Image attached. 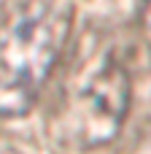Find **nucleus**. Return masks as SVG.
I'll return each instance as SVG.
<instances>
[{"instance_id": "nucleus-3", "label": "nucleus", "mask_w": 151, "mask_h": 154, "mask_svg": "<svg viewBox=\"0 0 151 154\" xmlns=\"http://www.w3.org/2000/svg\"><path fill=\"white\" fill-rule=\"evenodd\" d=\"M140 16H143V24L151 32V0H140Z\"/></svg>"}, {"instance_id": "nucleus-2", "label": "nucleus", "mask_w": 151, "mask_h": 154, "mask_svg": "<svg viewBox=\"0 0 151 154\" xmlns=\"http://www.w3.org/2000/svg\"><path fill=\"white\" fill-rule=\"evenodd\" d=\"M130 108V76L111 49L81 51L62 81L57 122L59 135L76 146L113 141Z\"/></svg>"}, {"instance_id": "nucleus-1", "label": "nucleus", "mask_w": 151, "mask_h": 154, "mask_svg": "<svg viewBox=\"0 0 151 154\" xmlns=\"http://www.w3.org/2000/svg\"><path fill=\"white\" fill-rule=\"evenodd\" d=\"M73 8L68 0H11L0 14V116L32 111L59 65Z\"/></svg>"}]
</instances>
